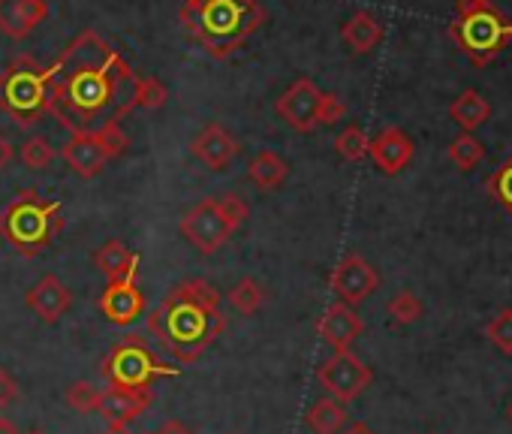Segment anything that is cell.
I'll list each match as a JSON object with an SVG mask.
<instances>
[{
    "label": "cell",
    "mask_w": 512,
    "mask_h": 434,
    "mask_svg": "<svg viewBox=\"0 0 512 434\" xmlns=\"http://www.w3.org/2000/svg\"><path fill=\"white\" fill-rule=\"evenodd\" d=\"M151 434H193L184 422H178V419H166L157 431H151Z\"/></svg>",
    "instance_id": "38"
},
{
    "label": "cell",
    "mask_w": 512,
    "mask_h": 434,
    "mask_svg": "<svg viewBox=\"0 0 512 434\" xmlns=\"http://www.w3.org/2000/svg\"><path fill=\"white\" fill-rule=\"evenodd\" d=\"M190 154H193L199 163H205L208 169L220 172V169H226V166L235 160V154H238V139H235L226 127L208 124V127H202V133L190 142Z\"/></svg>",
    "instance_id": "17"
},
{
    "label": "cell",
    "mask_w": 512,
    "mask_h": 434,
    "mask_svg": "<svg viewBox=\"0 0 512 434\" xmlns=\"http://www.w3.org/2000/svg\"><path fill=\"white\" fill-rule=\"evenodd\" d=\"M485 190L494 202H500L509 214H512V154L488 175Z\"/></svg>",
    "instance_id": "28"
},
{
    "label": "cell",
    "mask_w": 512,
    "mask_h": 434,
    "mask_svg": "<svg viewBox=\"0 0 512 434\" xmlns=\"http://www.w3.org/2000/svg\"><path fill=\"white\" fill-rule=\"evenodd\" d=\"M16 395H19V383H16V377H13L7 368H0V410H7V407L16 401Z\"/></svg>",
    "instance_id": "37"
},
{
    "label": "cell",
    "mask_w": 512,
    "mask_h": 434,
    "mask_svg": "<svg viewBox=\"0 0 512 434\" xmlns=\"http://www.w3.org/2000/svg\"><path fill=\"white\" fill-rule=\"evenodd\" d=\"M178 19L211 58H229L266 25L269 13L260 0H205L181 7Z\"/></svg>",
    "instance_id": "3"
},
{
    "label": "cell",
    "mask_w": 512,
    "mask_h": 434,
    "mask_svg": "<svg viewBox=\"0 0 512 434\" xmlns=\"http://www.w3.org/2000/svg\"><path fill=\"white\" fill-rule=\"evenodd\" d=\"M0 112L19 127H34L49 115V79L46 67L34 58H16L0 73Z\"/></svg>",
    "instance_id": "6"
},
{
    "label": "cell",
    "mask_w": 512,
    "mask_h": 434,
    "mask_svg": "<svg viewBox=\"0 0 512 434\" xmlns=\"http://www.w3.org/2000/svg\"><path fill=\"white\" fill-rule=\"evenodd\" d=\"M323 91L311 79H296L275 103L281 121L296 133H311L317 127V109H320Z\"/></svg>",
    "instance_id": "12"
},
{
    "label": "cell",
    "mask_w": 512,
    "mask_h": 434,
    "mask_svg": "<svg viewBox=\"0 0 512 434\" xmlns=\"http://www.w3.org/2000/svg\"><path fill=\"white\" fill-rule=\"evenodd\" d=\"M64 227L61 205L43 199L37 190H22L4 211H0V236L22 257H37L46 251Z\"/></svg>",
    "instance_id": "4"
},
{
    "label": "cell",
    "mask_w": 512,
    "mask_h": 434,
    "mask_svg": "<svg viewBox=\"0 0 512 434\" xmlns=\"http://www.w3.org/2000/svg\"><path fill=\"white\" fill-rule=\"evenodd\" d=\"M148 329L178 362L190 365L226 329L220 293L202 278L178 281L148 317Z\"/></svg>",
    "instance_id": "2"
},
{
    "label": "cell",
    "mask_w": 512,
    "mask_h": 434,
    "mask_svg": "<svg viewBox=\"0 0 512 434\" xmlns=\"http://www.w3.org/2000/svg\"><path fill=\"white\" fill-rule=\"evenodd\" d=\"M97 139H100V148H103V154L109 157V160H115L118 154H124L127 151V133L121 130V124H109V127H103V130H97Z\"/></svg>",
    "instance_id": "34"
},
{
    "label": "cell",
    "mask_w": 512,
    "mask_h": 434,
    "mask_svg": "<svg viewBox=\"0 0 512 434\" xmlns=\"http://www.w3.org/2000/svg\"><path fill=\"white\" fill-rule=\"evenodd\" d=\"M329 287H332V293L338 296V302H344V305L356 308V305H362L368 296H374V293H377V287H380V275H377V269H374L365 257H359V254H347V257L332 269V275H329Z\"/></svg>",
    "instance_id": "10"
},
{
    "label": "cell",
    "mask_w": 512,
    "mask_h": 434,
    "mask_svg": "<svg viewBox=\"0 0 512 434\" xmlns=\"http://www.w3.org/2000/svg\"><path fill=\"white\" fill-rule=\"evenodd\" d=\"M49 115L70 133H97L133 112V67L97 31H82L46 67Z\"/></svg>",
    "instance_id": "1"
},
{
    "label": "cell",
    "mask_w": 512,
    "mask_h": 434,
    "mask_svg": "<svg viewBox=\"0 0 512 434\" xmlns=\"http://www.w3.org/2000/svg\"><path fill=\"white\" fill-rule=\"evenodd\" d=\"M166 103V88L154 76H136L133 109H160Z\"/></svg>",
    "instance_id": "32"
},
{
    "label": "cell",
    "mask_w": 512,
    "mask_h": 434,
    "mask_svg": "<svg viewBox=\"0 0 512 434\" xmlns=\"http://www.w3.org/2000/svg\"><path fill=\"white\" fill-rule=\"evenodd\" d=\"M10 160H13V145H10V139L4 133H0V169H4Z\"/></svg>",
    "instance_id": "39"
},
{
    "label": "cell",
    "mask_w": 512,
    "mask_h": 434,
    "mask_svg": "<svg viewBox=\"0 0 512 434\" xmlns=\"http://www.w3.org/2000/svg\"><path fill=\"white\" fill-rule=\"evenodd\" d=\"M97 308L100 314L115 323V326H130L136 323L142 314H145V293L139 290L136 284V272L118 278V281H109L106 290L100 293L97 299Z\"/></svg>",
    "instance_id": "11"
},
{
    "label": "cell",
    "mask_w": 512,
    "mask_h": 434,
    "mask_svg": "<svg viewBox=\"0 0 512 434\" xmlns=\"http://www.w3.org/2000/svg\"><path fill=\"white\" fill-rule=\"evenodd\" d=\"M232 233H235V230L229 227V221L223 217L217 199H202V202H196V205L181 217V236H184V242H187L196 254H205V257L214 254V251H220V248L229 242Z\"/></svg>",
    "instance_id": "8"
},
{
    "label": "cell",
    "mask_w": 512,
    "mask_h": 434,
    "mask_svg": "<svg viewBox=\"0 0 512 434\" xmlns=\"http://www.w3.org/2000/svg\"><path fill=\"white\" fill-rule=\"evenodd\" d=\"M67 407L76 410V413H94L97 404H100V392L88 383V380H76L67 386Z\"/></svg>",
    "instance_id": "33"
},
{
    "label": "cell",
    "mask_w": 512,
    "mask_h": 434,
    "mask_svg": "<svg viewBox=\"0 0 512 434\" xmlns=\"http://www.w3.org/2000/svg\"><path fill=\"white\" fill-rule=\"evenodd\" d=\"M103 434H133V431H130L127 425H109V428H106Z\"/></svg>",
    "instance_id": "42"
},
{
    "label": "cell",
    "mask_w": 512,
    "mask_h": 434,
    "mask_svg": "<svg viewBox=\"0 0 512 434\" xmlns=\"http://www.w3.org/2000/svg\"><path fill=\"white\" fill-rule=\"evenodd\" d=\"M341 40L347 43V49H350V52H356V55H368V52H374V49L383 43V25H380V19H377V16H371V13L359 10V13H353V16L344 22V28H341Z\"/></svg>",
    "instance_id": "20"
},
{
    "label": "cell",
    "mask_w": 512,
    "mask_h": 434,
    "mask_svg": "<svg viewBox=\"0 0 512 434\" xmlns=\"http://www.w3.org/2000/svg\"><path fill=\"white\" fill-rule=\"evenodd\" d=\"M449 160L455 163L458 172H470L485 160V145L473 133H458L449 142Z\"/></svg>",
    "instance_id": "25"
},
{
    "label": "cell",
    "mask_w": 512,
    "mask_h": 434,
    "mask_svg": "<svg viewBox=\"0 0 512 434\" xmlns=\"http://www.w3.org/2000/svg\"><path fill=\"white\" fill-rule=\"evenodd\" d=\"M386 311H389V317H392L398 326H410V323H416V320L425 314V305H422V299H419L416 293L401 290L398 296H392V299H389Z\"/></svg>",
    "instance_id": "29"
},
{
    "label": "cell",
    "mask_w": 512,
    "mask_h": 434,
    "mask_svg": "<svg viewBox=\"0 0 512 434\" xmlns=\"http://www.w3.org/2000/svg\"><path fill=\"white\" fill-rule=\"evenodd\" d=\"M344 434H374V431H371V425H365V422H350V425L344 428Z\"/></svg>",
    "instance_id": "40"
},
{
    "label": "cell",
    "mask_w": 512,
    "mask_h": 434,
    "mask_svg": "<svg viewBox=\"0 0 512 434\" xmlns=\"http://www.w3.org/2000/svg\"><path fill=\"white\" fill-rule=\"evenodd\" d=\"M365 332V323L362 317L344 305V302H335L323 311V317L317 320V335L335 350V353H344L356 344V338Z\"/></svg>",
    "instance_id": "14"
},
{
    "label": "cell",
    "mask_w": 512,
    "mask_h": 434,
    "mask_svg": "<svg viewBox=\"0 0 512 434\" xmlns=\"http://www.w3.org/2000/svg\"><path fill=\"white\" fill-rule=\"evenodd\" d=\"M413 154H416V145L401 127H383L368 142V157L383 175H398L401 169H407Z\"/></svg>",
    "instance_id": "13"
},
{
    "label": "cell",
    "mask_w": 512,
    "mask_h": 434,
    "mask_svg": "<svg viewBox=\"0 0 512 434\" xmlns=\"http://www.w3.org/2000/svg\"><path fill=\"white\" fill-rule=\"evenodd\" d=\"M151 401H154L151 389L142 392V389H115V386H109L106 392H100L97 410L109 425H130L151 407Z\"/></svg>",
    "instance_id": "16"
},
{
    "label": "cell",
    "mask_w": 512,
    "mask_h": 434,
    "mask_svg": "<svg viewBox=\"0 0 512 434\" xmlns=\"http://www.w3.org/2000/svg\"><path fill=\"white\" fill-rule=\"evenodd\" d=\"M100 374L115 389H151L157 377H178V368L166 365L139 335L118 341L100 365Z\"/></svg>",
    "instance_id": "7"
},
{
    "label": "cell",
    "mask_w": 512,
    "mask_h": 434,
    "mask_svg": "<svg viewBox=\"0 0 512 434\" xmlns=\"http://www.w3.org/2000/svg\"><path fill=\"white\" fill-rule=\"evenodd\" d=\"M317 380L320 386L341 404H350L356 401L374 380V371L353 353V350H344V353H335L332 359H326L320 368H317Z\"/></svg>",
    "instance_id": "9"
},
{
    "label": "cell",
    "mask_w": 512,
    "mask_h": 434,
    "mask_svg": "<svg viewBox=\"0 0 512 434\" xmlns=\"http://www.w3.org/2000/svg\"><path fill=\"white\" fill-rule=\"evenodd\" d=\"M290 175L287 160L278 151H260L247 163V178L260 190H278Z\"/></svg>",
    "instance_id": "22"
},
{
    "label": "cell",
    "mask_w": 512,
    "mask_h": 434,
    "mask_svg": "<svg viewBox=\"0 0 512 434\" xmlns=\"http://www.w3.org/2000/svg\"><path fill=\"white\" fill-rule=\"evenodd\" d=\"M506 416H509V422H512V401H509V407H506Z\"/></svg>",
    "instance_id": "44"
},
{
    "label": "cell",
    "mask_w": 512,
    "mask_h": 434,
    "mask_svg": "<svg viewBox=\"0 0 512 434\" xmlns=\"http://www.w3.org/2000/svg\"><path fill=\"white\" fill-rule=\"evenodd\" d=\"M217 202H220V211H223V217L229 221V227H232V230H238V227L247 221L250 205H247L238 193H226V196H220Z\"/></svg>",
    "instance_id": "35"
},
{
    "label": "cell",
    "mask_w": 512,
    "mask_h": 434,
    "mask_svg": "<svg viewBox=\"0 0 512 434\" xmlns=\"http://www.w3.org/2000/svg\"><path fill=\"white\" fill-rule=\"evenodd\" d=\"M19 157L28 169H46L55 160V148L46 136H28L19 148Z\"/></svg>",
    "instance_id": "31"
},
{
    "label": "cell",
    "mask_w": 512,
    "mask_h": 434,
    "mask_svg": "<svg viewBox=\"0 0 512 434\" xmlns=\"http://www.w3.org/2000/svg\"><path fill=\"white\" fill-rule=\"evenodd\" d=\"M61 157L70 166V172L79 175V178H85V181L88 178H97L106 169V163H109V157L100 148L97 133H73L70 142L61 148Z\"/></svg>",
    "instance_id": "19"
},
{
    "label": "cell",
    "mask_w": 512,
    "mask_h": 434,
    "mask_svg": "<svg viewBox=\"0 0 512 434\" xmlns=\"http://www.w3.org/2000/svg\"><path fill=\"white\" fill-rule=\"evenodd\" d=\"M266 302V290L260 287V281L253 278H241L232 290H229V305L238 311V314H256Z\"/></svg>",
    "instance_id": "26"
},
{
    "label": "cell",
    "mask_w": 512,
    "mask_h": 434,
    "mask_svg": "<svg viewBox=\"0 0 512 434\" xmlns=\"http://www.w3.org/2000/svg\"><path fill=\"white\" fill-rule=\"evenodd\" d=\"M28 434H46V431H40V428H34V431H28Z\"/></svg>",
    "instance_id": "45"
},
{
    "label": "cell",
    "mask_w": 512,
    "mask_h": 434,
    "mask_svg": "<svg viewBox=\"0 0 512 434\" xmlns=\"http://www.w3.org/2000/svg\"><path fill=\"white\" fill-rule=\"evenodd\" d=\"M485 338L491 341V347H497L500 353L512 356V308H500L485 323Z\"/></svg>",
    "instance_id": "30"
},
{
    "label": "cell",
    "mask_w": 512,
    "mask_h": 434,
    "mask_svg": "<svg viewBox=\"0 0 512 434\" xmlns=\"http://www.w3.org/2000/svg\"><path fill=\"white\" fill-rule=\"evenodd\" d=\"M305 425L314 434H338L347 425V407L341 401H335L332 395L314 401L305 413Z\"/></svg>",
    "instance_id": "24"
},
{
    "label": "cell",
    "mask_w": 512,
    "mask_h": 434,
    "mask_svg": "<svg viewBox=\"0 0 512 434\" xmlns=\"http://www.w3.org/2000/svg\"><path fill=\"white\" fill-rule=\"evenodd\" d=\"M94 266H97V272L106 275V281H118L130 272H139V257L124 242L112 239L94 254Z\"/></svg>",
    "instance_id": "21"
},
{
    "label": "cell",
    "mask_w": 512,
    "mask_h": 434,
    "mask_svg": "<svg viewBox=\"0 0 512 434\" xmlns=\"http://www.w3.org/2000/svg\"><path fill=\"white\" fill-rule=\"evenodd\" d=\"M0 434H19L16 422H13V419H7V416H0Z\"/></svg>",
    "instance_id": "41"
},
{
    "label": "cell",
    "mask_w": 512,
    "mask_h": 434,
    "mask_svg": "<svg viewBox=\"0 0 512 434\" xmlns=\"http://www.w3.org/2000/svg\"><path fill=\"white\" fill-rule=\"evenodd\" d=\"M28 308L43 320V323H58L70 311V290L58 275H43L25 296Z\"/></svg>",
    "instance_id": "18"
},
{
    "label": "cell",
    "mask_w": 512,
    "mask_h": 434,
    "mask_svg": "<svg viewBox=\"0 0 512 434\" xmlns=\"http://www.w3.org/2000/svg\"><path fill=\"white\" fill-rule=\"evenodd\" d=\"M344 115H347V106H344V100H341L338 94H323V97H320L317 124H326V127H332V124H338Z\"/></svg>",
    "instance_id": "36"
},
{
    "label": "cell",
    "mask_w": 512,
    "mask_h": 434,
    "mask_svg": "<svg viewBox=\"0 0 512 434\" xmlns=\"http://www.w3.org/2000/svg\"><path fill=\"white\" fill-rule=\"evenodd\" d=\"M368 133L359 127V124H350V127H344L341 133H338V139H335V151L344 157V160H350V163H359V160H365L368 157Z\"/></svg>",
    "instance_id": "27"
},
{
    "label": "cell",
    "mask_w": 512,
    "mask_h": 434,
    "mask_svg": "<svg viewBox=\"0 0 512 434\" xmlns=\"http://www.w3.org/2000/svg\"><path fill=\"white\" fill-rule=\"evenodd\" d=\"M196 4H205V0H184V7H196Z\"/></svg>",
    "instance_id": "43"
},
{
    "label": "cell",
    "mask_w": 512,
    "mask_h": 434,
    "mask_svg": "<svg viewBox=\"0 0 512 434\" xmlns=\"http://www.w3.org/2000/svg\"><path fill=\"white\" fill-rule=\"evenodd\" d=\"M449 34L461 46V52L473 61V67H485L509 46L512 22H506L491 7V0H458Z\"/></svg>",
    "instance_id": "5"
},
{
    "label": "cell",
    "mask_w": 512,
    "mask_h": 434,
    "mask_svg": "<svg viewBox=\"0 0 512 434\" xmlns=\"http://www.w3.org/2000/svg\"><path fill=\"white\" fill-rule=\"evenodd\" d=\"M491 115V106L488 100L479 94V91H461L455 97V103L449 106V118L461 127V133H473L476 127H482Z\"/></svg>",
    "instance_id": "23"
},
{
    "label": "cell",
    "mask_w": 512,
    "mask_h": 434,
    "mask_svg": "<svg viewBox=\"0 0 512 434\" xmlns=\"http://www.w3.org/2000/svg\"><path fill=\"white\" fill-rule=\"evenodd\" d=\"M49 19V0H0V34L10 40L31 37Z\"/></svg>",
    "instance_id": "15"
}]
</instances>
